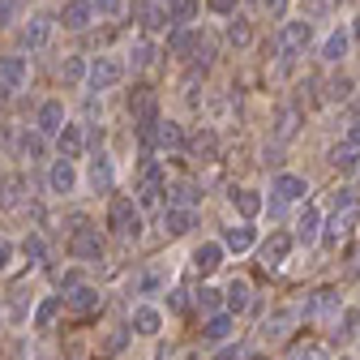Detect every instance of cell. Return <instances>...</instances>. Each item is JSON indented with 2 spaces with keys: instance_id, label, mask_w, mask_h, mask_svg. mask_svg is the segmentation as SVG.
<instances>
[{
  "instance_id": "1",
  "label": "cell",
  "mask_w": 360,
  "mask_h": 360,
  "mask_svg": "<svg viewBox=\"0 0 360 360\" xmlns=\"http://www.w3.org/2000/svg\"><path fill=\"white\" fill-rule=\"evenodd\" d=\"M103 223L120 245H138L146 236V214H142V202L133 193H112L108 210H103Z\"/></svg>"
},
{
  "instance_id": "2",
  "label": "cell",
  "mask_w": 360,
  "mask_h": 360,
  "mask_svg": "<svg viewBox=\"0 0 360 360\" xmlns=\"http://www.w3.org/2000/svg\"><path fill=\"white\" fill-rule=\"evenodd\" d=\"M65 253H69L73 262H82V266L103 262V257H108V236H103V228H99V223H90V219H73V228H69V236H65Z\"/></svg>"
},
{
  "instance_id": "3",
  "label": "cell",
  "mask_w": 360,
  "mask_h": 360,
  "mask_svg": "<svg viewBox=\"0 0 360 360\" xmlns=\"http://www.w3.org/2000/svg\"><path fill=\"white\" fill-rule=\"evenodd\" d=\"M133 193H138L142 210L146 206H163V193H167V167H163V159H155V155L138 159V167H133Z\"/></svg>"
},
{
  "instance_id": "4",
  "label": "cell",
  "mask_w": 360,
  "mask_h": 360,
  "mask_svg": "<svg viewBox=\"0 0 360 360\" xmlns=\"http://www.w3.org/2000/svg\"><path fill=\"white\" fill-rule=\"evenodd\" d=\"M124 73H129V65H124L120 56L103 52V56H95V60H90V73H86V90H99V95H108V90H116V86L124 82Z\"/></svg>"
},
{
  "instance_id": "5",
  "label": "cell",
  "mask_w": 360,
  "mask_h": 360,
  "mask_svg": "<svg viewBox=\"0 0 360 360\" xmlns=\"http://www.w3.org/2000/svg\"><path fill=\"white\" fill-rule=\"evenodd\" d=\"M339 309H343V300L335 288H313L300 304V318L304 322H330V318H339Z\"/></svg>"
},
{
  "instance_id": "6",
  "label": "cell",
  "mask_w": 360,
  "mask_h": 360,
  "mask_svg": "<svg viewBox=\"0 0 360 360\" xmlns=\"http://www.w3.org/2000/svg\"><path fill=\"white\" fill-rule=\"evenodd\" d=\"M82 185V172H77V159H65L56 155V163L48 167V193L52 198H73Z\"/></svg>"
},
{
  "instance_id": "7",
  "label": "cell",
  "mask_w": 360,
  "mask_h": 360,
  "mask_svg": "<svg viewBox=\"0 0 360 360\" xmlns=\"http://www.w3.org/2000/svg\"><path fill=\"white\" fill-rule=\"evenodd\" d=\"M129 330L138 339H159L163 335V309L150 304V300H138L129 309Z\"/></svg>"
},
{
  "instance_id": "8",
  "label": "cell",
  "mask_w": 360,
  "mask_h": 360,
  "mask_svg": "<svg viewBox=\"0 0 360 360\" xmlns=\"http://www.w3.org/2000/svg\"><path fill=\"white\" fill-rule=\"evenodd\" d=\"M155 150H163V155H185V150H189V133H185V124L159 116V120H155Z\"/></svg>"
},
{
  "instance_id": "9",
  "label": "cell",
  "mask_w": 360,
  "mask_h": 360,
  "mask_svg": "<svg viewBox=\"0 0 360 360\" xmlns=\"http://www.w3.org/2000/svg\"><path fill=\"white\" fill-rule=\"evenodd\" d=\"M292 249H296V236L292 232H270V240H262V249H257L262 270H283L288 257H292Z\"/></svg>"
},
{
  "instance_id": "10",
  "label": "cell",
  "mask_w": 360,
  "mask_h": 360,
  "mask_svg": "<svg viewBox=\"0 0 360 360\" xmlns=\"http://www.w3.org/2000/svg\"><path fill=\"white\" fill-rule=\"evenodd\" d=\"M129 120H133V129H142V124H155V120H159V99H155L150 86H138V90L129 95Z\"/></svg>"
},
{
  "instance_id": "11",
  "label": "cell",
  "mask_w": 360,
  "mask_h": 360,
  "mask_svg": "<svg viewBox=\"0 0 360 360\" xmlns=\"http://www.w3.org/2000/svg\"><path fill=\"white\" fill-rule=\"evenodd\" d=\"M65 124H69V112H65L60 99H43V103H39V112H34V129L43 133V138H56Z\"/></svg>"
},
{
  "instance_id": "12",
  "label": "cell",
  "mask_w": 360,
  "mask_h": 360,
  "mask_svg": "<svg viewBox=\"0 0 360 360\" xmlns=\"http://www.w3.org/2000/svg\"><path fill=\"white\" fill-rule=\"evenodd\" d=\"M167 266L163 262H150V266H142L138 275H133V296H159V292H167Z\"/></svg>"
},
{
  "instance_id": "13",
  "label": "cell",
  "mask_w": 360,
  "mask_h": 360,
  "mask_svg": "<svg viewBox=\"0 0 360 360\" xmlns=\"http://www.w3.org/2000/svg\"><path fill=\"white\" fill-rule=\"evenodd\" d=\"M322 223H326V214H322V206L318 202H309L300 214H296V245H313V240H322Z\"/></svg>"
},
{
  "instance_id": "14",
  "label": "cell",
  "mask_w": 360,
  "mask_h": 360,
  "mask_svg": "<svg viewBox=\"0 0 360 360\" xmlns=\"http://www.w3.org/2000/svg\"><path fill=\"white\" fill-rule=\"evenodd\" d=\"M99 304H103V292H99V288H90V283H77V288L65 292V309L77 313V318H90V313H99Z\"/></svg>"
},
{
  "instance_id": "15",
  "label": "cell",
  "mask_w": 360,
  "mask_h": 360,
  "mask_svg": "<svg viewBox=\"0 0 360 360\" xmlns=\"http://www.w3.org/2000/svg\"><path fill=\"white\" fill-rule=\"evenodd\" d=\"M223 249H228V253H249L253 245H257V228H253V219H240V223H232V228H223Z\"/></svg>"
},
{
  "instance_id": "16",
  "label": "cell",
  "mask_w": 360,
  "mask_h": 360,
  "mask_svg": "<svg viewBox=\"0 0 360 360\" xmlns=\"http://www.w3.org/2000/svg\"><path fill=\"white\" fill-rule=\"evenodd\" d=\"M270 193H275V202H283V206H292V202H304V193H309V180H304V176H296V172H283V176H275V180H270Z\"/></svg>"
},
{
  "instance_id": "17",
  "label": "cell",
  "mask_w": 360,
  "mask_h": 360,
  "mask_svg": "<svg viewBox=\"0 0 360 360\" xmlns=\"http://www.w3.org/2000/svg\"><path fill=\"white\" fill-rule=\"evenodd\" d=\"M223 257H228V249H223V240H202V245L193 249V257H189V262H193V270H198L202 279H210L214 270L223 266Z\"/></svg>"
},
{
  "instance_id": "18",
  "label": "cell",
  "mask_w": 360,
  "mask_h": 360,
  "mask_svg": "<svg viewBox=\"0 0 360 360\" xmlns=\"http://www.w3.org/2000/svg\"><path fill=\"white\" fill-rule=\"evenodd\" d=\"M198 228V210L193 206H163V232L176 240V236H189Z\"/></svg>"
},
{
  "instance_id": "19",
  "label": "cell",
  "mask_w": 360,
  "mask_h": 360,
  "mask_svg": "<svg viewBox=\"0 0 360 360\" xmlns=\"http://www.w3.org/2000/svg\"><path fill=\"white\" fill-rule=\"evenodd\" d=\"M86 185L95 189V193H112L116 185V167H112V155H95L86 163Z\"/></svg>"
},
{
  "instance_id": "20",
  "label": "cell",
  "mask_w": 360,
  "mask_h": 360,
  "mask_svg": "<svg viewBox=\"0 0 360 360\" xmlns=\"http://www.w3.org/2000/svg\"><path fill=\"white\" fill-rule=\"evenodd\" d=\"M52 142H56V155H65V159H82V155H86V124L69 120Z\"/></svg>"
},
{
  "instance_id": "21",
  "label": "cell",
  "mask_w": 360,
  "mask_h": 360,
  "mask_svg": "<svg viewBox=\"0 0 360 360\" xmlns=\"http://www.w3.org/2000/svg\"><path fill=\"white\" fill-rule=\"evenodd\" d=\"M48 39H52V18L48 13H34L22 26V48L26 52H43V48H48Z\"/></svg>"
},
{
  "instance_id": "22",
  "label": "cell",
  "mask_w": 360,
  "mask_h": 360,
  "mask_svg": "<svg viewBox=\"0 0 360 360\" xmlns=\"http://www.w3.org/2000/svg\"><path fill=\"white\" fill-rule=\"evenodd\" d=\"M232 330H236V313H228V309H223V313H210V318L202 322V343H228L232 339Z\"/></svg>"
},
{
  "instance_id": "23",
  "label": "cell",
  "mask_w": 360,
  "mask_h": 360,
  "mask_svg": "<svg viewBox=\"0 0 360 360\" xmlns=\"http://www.w3.org/2000/svg\"><path fill=\"white\" fill-rule=\"evenodd\" d=\"M95 5L90 0H65V9H60V26L65 30H90V22H95Z\"/></svg>"
},
{
  "instance_id": "24",
  "label": "cell",
  "mask_w": 360,
  "mask_h": 360,
  "mask_svg": "<svg viewBox=\"0 0 360 360\" xmlns=\"http://www.w3.org/2000/svg\"><path fill=\"white\" fill-rule=\"evenodd\" d=\"M163 206H202V189L193 180H167V193H163Z\"/></svg>"
},
{
  "instance_id": "25",
  "label": "cell",
  "mask_w": 360,
  "mask_h": 360,
  "mask_svg": "<svg viewBox=\"0 0 360 360\" xmlns=\"http://www.w3.org/2000/svg\"><path fill=\"white\" fill-rule=\"evenodd\" d=\"M0 82H5L9 90H22L26 82H30V60L26 56H0Z\"/></svg>"
},
{
  "instance_id": "26",
  "label": "cell",
  "mask_w": 360,
  "mask_h": 360,
  "mask_svg": "<svg viewBox=\"0 0 360 360\" xmlns=\"http://www.w3.org/2000/svg\"><path fill=\"white\" fill-rule=\"evenodd\" d=\"M60 313H65V296L48 292V296H43V300L34 304V318H30V326H34V330H48V326L60 318Z\"/></svg>"
},
{
  "instance_id": "27",
  "label": "cell",
  "mask_w": 360,
  "mask_h": 360,
  "mask_svg": "<svg viewBox=\"0 0 360 360\" xmlns=\"http://www.w3.org/2000/svg\"><path fill=\"white\" fill-rule=\"evenodd\" d=\"M198 43H202V30H198V26H172V34H167V52H172V56H189Z\"/></svg>"
},
{
  "instance_id": "28",
  "label": "cell",
  "mask_w": 360,
  "mask_h": 360,
  "mask_svg": "<svg viewBox=\"0 0 360 360\" xmlns=\"http://www.w3.org/2000/svg\"><path fill=\"white\" fill-rule=\"evenodd\" d=\"M249 300H253L249 279H232L228 288H223V309H228V313H245V309H249Z\"/></svg>"
},
{
  "instance_id": "29",
  "label": "cell",
  "mask_w": 360,
  "mask_h": 360,
  "mask_svg": "<svg viewBox=\"0 0 360 360\" xmlns=\"http://www.w3.org/2000/svg\"><path fill=\"white\" fill-rule=\"evenodd\" d=\"M309 39H313V26H309V22H288V26H283V52H288V56L304 52Z\"/></svg>"
},
{
  "instance_id": "30",
  "label": "cell",
  "mask_w": 360,
  "mask_h": 360,
  "mask_svg": "<svg viewBox=\"0 0 360 360\" xmlns=\"http://www.w3.org/2000/svg\"><path fill=\"white\" fill-rule=\"evenodd\" d=\"M352 223H356V210H335V219H326L322 240H326V245H339V240L352 232Z\"/></svg>"
},
{
  "instance_id": "31",
  "label": "cell",
  "mask_w": 360,
  "mask_h": 360,
  "mask_svg": "<svg viewBox=\"0 0 360 360\" xmlns=\"http://www.w3.org/2000/svg\"><path fill=\"white\" fill-rule=\"evenodd\" d=\"M232 206L240 210V219H257L266 210V202H262L257 189H232Z\"/></svg>"
},
{
  "instance_id": "32",
  "label": "cell",
  "mask_w": 360,
  "mask_h": 360,
  "mask_svg": "<svg viewBox=\"0 0 360 360\" xmlns=\"http://www.w3.org/2000/svg\"><path fill=\"white\" fill-rule=\"evenodd\" d=\"M330 163H335L339 172H356V167H360V146L347 142V138H339V146L330 150Z\"/></svg>"
},
{
  "instance_id": "33",
  "label": "cell",
  "mask_w": 360,
  "mask_h": 360,
  "mask_svg": "<svg viewBox=\"0 0 360 360\" xmlns=\"http://www.w3.org/2000/svg\"><path fill=\"white\" fill-rule=\"evenodd\" d=\"M155 56H159V48H155L146 34H142L138 43H129V65H133V69H150V65H155Z\"/></svg>"
},
{
  "instance_id": "34",
  "label": "cell",
  "mask_w": 360,
  "mask_h": 360,
  "mask_svg": "<svg viewBox=\"0 0 360 360\" xmlns=\"http://www.w3.org/2000/svg\"><path fill=\"white\" fill-rule=\"evenodd\" d=\"M296 318H300L296 309H279V313H270L266 326H262V330H266V339H283V335H288V326H292Z\"/></svg>"
},
{
  "instance_id": "35",
  "label": "cell",
  "mask_w": 360,
  "mask_h": 360,
  "mask_svg": "<svg viewBox=\"0 0 360 360\" xmlns=\"http://www.w3.org/2000/svg\"><path fill=\"white\" fill-rule=\"evenodd\" d=\"M347 43H352V34H347V30H330V34H326V43H322V60H330V65H335V60H343V56H347Z\"/></svg>"
},
{
  "instance_id": "36",
  "label": "cell",
  "mask_w": 360,
  "mask_h": 360,
  "mask_svg": "<svg viewBox=\"0 0 360 360\" xmlns=\"http://www.w3.org/2000/svg\"><path fill=\"white\" fill-rule=\"evenodd\" d=\"M202 13V0H172V26H193Z\"/></svg>"
},
{
  "instance_id": "37",
  "label": "cell",
  "mask_w": 360,
  "mask_h": 360,
  "mask_svg": "<svg viewBox=\"0 0 360 360\" xmlns=\"http://www.w3.org/2000/svg\"><path fill=\"white\" fill-rule=\"evenodd\" d=\"M86 73H90V60H82V56H65V65H60V82H69V86H86Z\"/></svg>"
},
{
  "instance_id": "38",
  "label": "cell",
  "mask_w": 360,
  "mask_h": 360,
  "mask_svg": "<svg viewBox=\"0 0 360 360\" xmlns=\"http://www.w3.org/2000/svg\"><path fill=\"white\" fill-rule=\"evenodd\" d=\"M193 304H198L202 313H219V304H223V292H219V288H210V283H202V288L193 292Z\"/></svg>"
},
{
  "instance_id": "39",
  "label": "cell",
  "mask_w": 360,
  "mask_h": 360,
  "mask_svg": "<svg viewBox=\"0 0 360 360\" xmlns=\"http://www.w3.org/2000/svg\"><path fill=\"white\" fill-rule=\"evenodd\" d=\"M22 253L30 257V266H39V262H48V240H43V232H30V236L22 240Z\"/></svg>"
},
{
  "instance_id": "40",
  "label": "cell",
  "mask_w": 360,
  "mask_h": 360,
  "mask_svg": "<svg viewBox=\"0 0 360 360\" xmlns=\"http://www.w3.org/2000/svg\"><path fill=\"white\" fill-rule=\"evenodd\" d=\"M193 150H198V155H202V163H206V159H214V150H219V138H214L210 129H202L198 138H193Z\"/></svg>"
},
{
  "instance_id": "41",
  "label": "cell",
  "mask_w": 360,
  "mask_h": 360,
  "mask_svg": "<svg viewBox=\"0 0 360 360\" xmlns=\"http://www.w3.org/2000/svg\"><path fill=\"white\" fill-rule=\"evenodd\" d=\"M292 133H296V112H292V108H283V112H279V120H275V138H279V142H288Z\"/></svg>"
},
{
  "instance_id": "42",
  "label": "cell",
  "mask_w": 360,
  "mask_h": 360,
  "mask_svg": "<svg viewBox=\"0 0 360 360\" xmlns=\"http://www.w3.org/2000/svg\"><path fill=\"white\" fill-rule=\"evenodd\" d=\"M339 335L343 339H360V309H347L339 318Z\"/></svg>"
},
{
  "instance_id": "43",
  "label": "cell",
  "mask_w": 360,
  "mask_h": 360,
  "mask_svg": "<svg viewBox=\"0 0 360 360\" xmlns=\"http://www.w3.org/2000/svg\"><path fill=\"white\" fill-rule=\"evenodd\" d=\"M43 150H48V146H43V133L34 129V133H22V155L26 159H39Z\"/></svg>"
},
{
  "instance_id": "44",
  "label": "cell",
  "mask_w": 360,
  "mask_h": 360,
  "mask_svg": "<svg viewBox=\"0 0 360 360\" xmlns=\"http://www.w3.org/2000/svg\"><path fill=\"white\" fill-rule=\"evenodd\" d=\"M249 26H245V18H236L232 26H228V43H232V48H249Z\"/></svg>"
},
{
  "instance_id": "45",
  "label": "cell",
  "mask_w": 360,
  "mask_h": 360,
  "mask_svg": "<svg viewBox=\"0 0 360 360\" xmlns=\"http://www.w3.org/2000/svg\"><path fill=\"white\" fill-rule=\"evenodd\" d=\"M22 22V0H0V26Z\"/></svg>"
},
{
  "instance_id": "46",
  "label": "cell",
  "mask_w": 360,
  "mask_h": 360,
  "mask_svg": "<svg viewBox=\"0 0 360 360\" xmlns=\"http://www.w3.org/2000/svg\"><path fill=\"white\" fill-rule=\"evenodd\" d=\"M90 5H95L99 18H120L124 13V0H90Z\"/></svg>"
},
{
  "instance_id": "47",
  "label": "cell",
  "mask_w": 360,
  "mask_h": 360,
  "mask_svg": "<svg viewBox=\"0 0 360 360\" xmlns=\"http://www.w3.org/2000/svg\"><path fill=\"white\" fill-rule=\"evenodd\" d=\"M236 5H240V0H206V9H210V13H219V18H232V13H236Z\"/></svg>"
},
{
  "instance_id": "48",
  "label": "cell",
  "mask_w": 360,
  "mask_h": 360,
  "mask_svg": "<svg viewBox=\"0 0 360 360\" xmlns=\"http://www.w3.org/2000/svg\"><path fill=\"white\" fill-rule=\"evenodd\" d=\"M163 296H167V309H172V313L189 309V300H185V292H180V288H172V292H163Z\"/></svg>"
},
{
  "instance_id": "49",
  "label": "cell",
  "mask_w": 360,
  "mask_h": 360,
  "mask_svg": "<svg viewBox=\"0 0 360 360\" xmlns=\"http://www.w3.org/2000/svg\"><path fill=\"white\" fill-rule=\"evenodd\" d=\"M300 360H330V352H326L322 343H309V347L300 352Z\"/></svg>"
},
{
  "instance_id": "50",
  "label": "cell",
  "mask_w": 360,
  "mask_h": 360,
  "mask_svg": "<svg viewBox=\"0 0 360 360\" xmlns=\"http://www.w3.org/2000/svg\"><path fill=\"white\" fill-rule=\"evenodd\" d=\"M262 5H266L270 18H283V13H288V0H262Z\"/></svg>"
},
{
  "instance_id": "51",
  "label": "cell",
  "mask_w": 360,
  "mask_h": 360,
  "mask_svg": "<svg viewBox=\"0 0 360 360\" xmlns=\"http://www.w3.org/2000/svg\"><path fill=\"white\" fill-rule=\"evenodd\" d=\"M9 262H13V245H9V240H0V275L9 270Z\"/></svg>"
},
{
  "instance_id": "52",
  "label": "cell",
  "mask_w": 360,
  "mask_h": 360,
  "mask_svg": "<svg viewBox=\"0 0 360 360\" xmlns=\"http://www.w3.org/2000/svg\"><path fill=\"white\" fill-rule=\"evenodd\" d=\"M352 34H356V39H360V18H356V30H352Z\"/></svg>"
},
{
  "instance_id": "53",
  "label": "cell",
  "mask_w": 360,
  "mask_h": 360,
  "mask_svg": "<svg viewBox=\"0 0 360 360\" xmlns=\"http://www.w3.org/2000/svg\"><path fill=\"white\" fill-rule=\"evenodd\" d=\"M339 360H352V356H339Z\"/></svg>"
}]
</instances>
